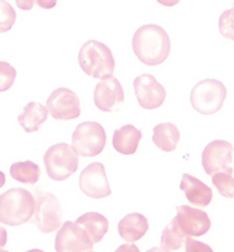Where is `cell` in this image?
<instances>
[{"label":"cell","mask_w":234,"mask_h":252,"mask_svg":"<svg viewBox=\"0 0 234 252\" xmlns=\"http://www.w3.org/2000/svg\"><path fill=\"white\" fill-rule=\"evenodd\" d=\"M132 48L144 65H160L171 53V39L160 25H143L132 37Z\"/></svg>","instance_id":"1"},{"label":"cell","mask_w":234,"mask_h":252,"mask_svg":"<svg viewBox=\"0 0 234 252\" xmlns=\"http://www.w3.org/2000/svg\"><path fill=\"white\" fill-rule=\"evenodd\" d=\"M78 62L81 70L95 79H109L115 71V58L112 50L98 40H88L84 43L78 54Z\"/></svg>","instance_id":"2"},{"label":"cell","mask_w":234,"mask_h":252,"mask_svg":"<svg viewBox=\"0 0 234 252\" xmlns=\"http://www.w3.org/2000/svg\"><path fill=\"white\" fill-rule=\"evenodd\" d=\"M35 212V196L30 190L13 188L0 195V223L20 226L31 220Z\"/></svg>","instance_id":"3"},{"label":"cell","mask_w":234,"mask_h":252,"mask_svg":"<svg viewBox=\"0 0 234 252\" xmlns=\"http://www.w3.org/2000/svg\"><path fill=\"white\" fill-rule=\"evenodd\" d=\"M78 164H79V155L72 144H67V142L51 146L43 155V166L53 181H64L70 178L78 170Z\"/></svg>","instance_id":"4"},{"label":"cell","mask_w":234,"mask_h":252,"mask_svg":"<svg viewBox=\"0 0 234 252\" xmlns=\"http://www.w3.org/2000/svg\"><path fill=\"white\" fill-rule=\"evenodd\" d=\"M35 196V212L31 221L40 232L51 234L62 224V207L59 200L51 192L33 190Z\"/></svg>","instance_id":"5"},{"label":"cell","mask_w":234,"mask_h":252,"mask_svg":"<svg viewBox=\"0 0 234 252\" xmlns=\"http://www.w3.org/2000/svg\"><path fill=\"white\" fill-rule=\"evenodd\" d=\"M227 99V87L217 79H203L194 85L189 101L200 115L217 113Z\"/></svg>","instance_id":"6"},{"label":"cell","mask_w":234,"mask_h":252,"mask_svg":"<svg viewBox=\"0 0 234 252\" xmlns=\"http://www.w3.org/2000/svg\"><path fill=\"white\" fill-rule=\"evenodd\" d=\"M106 130L104 127L95 123L87 121L79 124L72 135V147L76 150L78 155L82 157H96L106 147Z\"/></svg>","instance_id":"7"},{"label":"cell","mask_w":234,"mask_h":252,"mask_svg":"<svg viewBox=\"0 0 234 252\" xmlns=\"http://www.w3.org/2000/svg\"><path fill=\"white\" fill-rule=\"evenodd\" d=\"M203 170L213 177L220 172H233V144L224 139L211 141L202 153Z\"/></svg>","instance_id":"8"},{"label":"cell","mask_w":234,"mask_h":252,"mask_svg":"<svg viewBox=\"0 0 234 252\" xmlns=\"http://www.w3.org/2000/svg\"><path fill=\"white\" fill-rule=\"evenodd\" d=\"M47 112L58 121H72L81 115L79 97L70 89H56L47 99Z\"/></svg>","instance_id":"9"},{"label":"cell","mask_w":234,"mask_h":252,"mask_svg":"<svg viewBox=\"0 0 234 252\" xmlns=\"http://www.w3.org/2000/svg\"><path fill=\"white\" fill-rule=\"evenodd\" d=\"M93 243L82 229L73 221H65L58 229L54 238L56 252H88L92 251Z\"/></svg>","instance_id":"10"},{"label":"cell","mask_w":234,"mask_h":252,"mask_svg":"<svg viewBox=\"0 0 234 252\" xmlns=\"http://www.w3.org/2000/svg\"><path fill=\"white\" fill-rule=\"evenodd\" d=\"M79 189L90 198H106L112 190L106 175V167L101 162H92L79 175Z\"/></svg>","instance_id":"11"},{"label":"cell","mask_w":234,"mask_h":252,"mask_svg":"<svg viewBox=\"0 0 234 252\" xmlns=\"http://www.w3.org/2000/svg\"><path fill=\"white\" fill-rule=\"evenodd\" d=\"M133 90H135L138 104L146 110H155L161 107L166 99L164 87L152 74H140L133 81Z\"/></svg>","instance_id":"12"},{"label":"cell","mask_w":234,"mask_h":252,"mask_svg":"<svg viewBox=\"0 0 234 252\" xmlns=\"http://www.w3.org/2000/svg\"><path fill=\"white\" fill-rule=\"evenodd\" d=\"M174 220L186 237L205 235L211 229V220L205 211H200L194 206H178Z\"/></svg>","instance_id":"13"},{"label":"cell","mask_w":234,"mask_h":252,"mask_svg":"<svg viewBox=\"0 0 234 252\" xmlns=\"http://www.w3.org/2000/svg\"><path fill=\"white\" fill-rule=\"evenodd\" d=\"M95 105L101 112H117L124 102V90L117 78H109L98 82L93 93Z\"/></svg>","instance_id":"14"},{"label":"cell","mask_w":234,"mask_h":252,"mask_svg":"<svg viewBox=\"0 0 234 252\" xmlns=\"http://www.w3.org/2000/svg\"><path fill=\"white\" fill-rule=\"evenodd\" d=\"M180 189L186 195L188 201L193 203L194 206L205 207L213 200V190H211L209 186H206L203 181H200L198 178L189 173H185L182 177Z\"/></svg>","instance_id":"15"},{"label":"cell","mask_w":234,"mask_h":252,"mask_svg":"<svg viewBox=\"0 0 234 252\" xmlns=\"http://www.w3.org/2000/svg\"><path fill=\"white\" fill-rule=\"evenodd\" d=\"M141 130L132 124H126L114 131L112 144L114 149L121 155H133L137 152L141 141Z\"/></svg>","instance_id":"16"},{"label":"cell","mask_w":234,"mask_h":252,"mask_svg":"<svg viewBox=\"0 0 234 252\" xmlns=\"http://www.w3.org/2000/svg\"><path fill=\"white\" fill-rule=\"evenodd\" d=\"M149 231V221L148 218L135 212L126 215L118 224V234L122 240H126L129 243L138 242L141 240L146 232Z\"/></svg>","instance_id":"17"},{"label":"cell","mask_w":234,"mask_h":252,"mask_svg":"<svg viewBox=\"0 0 234 252\" xmlns=\"http://www.w3.org/2000/svg\"><path fill=\"white\" fill-rule=\"evenodd\" d=\"M76 224L90 238V242L95 245L106 237L109 231V220L98 212H87L76 220Z\"/></svg>","instance_id":"18"},{"label":"cell","mask_w":234,"mask_h":252,"mask_svg":"<svg viewBox=\"0 0 234 252\" xmlns=\"http://www.w3.org/2000/svg\"><path fill=\"white\" fill-rule=\"evenodd\" d=\"M47 107L40 105L39 102H30L19 115L17 121L27 133H33V131H38L40 128V126L47 121Z\"/></svg>","instance_id":"19"},{"label":"cell","mask_w":234,"mask_h":252,"mask_svg":"<svg viewBox=\"0 0 234 252\" xmlns=\"http://www.w3.org/2000/svg\"><path fill=\"white\" fill-rule=\"evenodd\" d=\"M152 141L163 152H174L178 141H180V131L171 123L157 124L154 127Z\"/></svg>","instance_id":"20"},{"label":"cell","mask_w":234,"mask_h":252,"mask_svg":"<svg viewBox=\"0 0 234 252\" xmlns=\"http://www.w3.org/2000/svg\"><path fill=\"white\" fill-rule=\"evenodd\" d=\"M11 178L24 183V184H36L40 178V167L33 161H22L14 162L9 167Z\"/></svg>","instance_id":"21"},{"label":"cell","mask_w":234,"mask_h":252,"mask_svg":"<svg viewBox=\"0 0 234 252\" xmlns=\"http://www.w3.org/2000/svg\"><path fill=\"white\" fill-rule=\"evenodd\" d=\"M186 237L183 234V231L180 227H178L177 221L172 220L168 223V226H166L163 229V232H161V238H160V248L164 249V251H168V252H172V251H177V249H180L183 246V243L186 242Z\"/></svg>","instance_id":"22"},{"label":"cell","mask_w":234,"mask_h":252,"mask_svg":"<svg viewBox=\"0 0 234 252\" xmlns=\"http://www.w3.org/2000/svg\"><path fill=\"white\" fill-rule=\"evenodd\" d=\"M213 184L222 196H225V198H233V195H234L233 172H220V173L213 175Z\"/></svg>","instance_id":"23"},{"label":"cell","mask_w":234,"mask_h":252,"mask_svg":"<svg viewBox=\"0 0 234 252\" xmlns=\"http://www.w3.org/2000/svg\"><path fill=\"white\" fill-rule=\"evenodd\" d=\"M16 22V11L9 2L0 0V32H6Z\"/></svg>","instance_id":"24"},{"label":"cell","mask_w":234,"mask_h":252,"mask_svg":"<svg viewBox=\"0 0 234 252\" xmlns=\"http://www.w3.org/2000/svg\"><path fill=\"white\" fill-rule=\"evenodd\" d=\"M16 81V68L8 62L0 61V93L9 90Z\"/></svg>","instance_id":"25"},{"label":"cell","mask_w":234,"mask_h":252,"mask_svg":"<svg viewBox=\"0 0 234 252\" xmlns=\"http://www.w3.org/2000/svg\"><path fill=\"white\" fill-rule=\"evenodd\" d=\"M233 9H228L227 13L222 14L220 17V22H219V25H220V32L224 36L227 37H233Z\"/></svg>","instance_id":"26"},{"label":"cell","mask_w":234,"mask_h":252,"mask_svg":"<svg viewBox=\"0 0 234 252\" xmlns=\"http://www.w3.org/2000/svg\"><path fill=\"white\" fill-rule=\"evenodd\" d=\"M185 251L186 252H214L213 248L208 246L206 243L197 242V240H193L191 237L186 238V242H185Z\"/></svg>","instance_id":"27"},{"label":"cell","mask_w":234,"mask_h":252,"mask_svg":"<svg viewBox=\"0 0 234 252\" xmlns=\"http://www.w3.org/2000/svg\"><path fill=\"white\" fill-rule=\"evenodd\" d=\"M115 252H140L138 246L133 245V243H126V245H121Z\"/></svg>","instance_id":"28"},{"label":"cell","mask_w":234,"mask_h":252,"mask_svg":"<svg viewBox=\"0 0 234 252\" xmlns=\"http://www.w3.org/2000/svg\"><path fill=\"white\" fill-rule=\"evenodd\" d=\"M8 242V234H6V229L3 226H0V249H3V246Z\"/></svg>","instance_id":"29"},{"label":"cell","mask_w":234,"mask_h":252,"mask_svg":"<svg viewBox=\"0 0 234 252\" xmlns=\"http://www.w3.org/2000/svg\"><path fill=\"white\" fill-rule=\"evenodd\" d=\"M5 181H6V180H5V173H3V172H0V188H2V186L5 184Z\"/></svg>","instance_id":"30"},{"label":"cell","mask_w":234,"mask_h":252,"mask_svg":"<svg viewBox=\"0 0 234 252\" xmlns=\"http://www.w3.org/2000/svg\"><path fill=\"white\" fill-rule=\"evenodd\" d=\"M148 252H168V251H164V249H161V248H151Z\"/></svg>","instance_id":"31"},{"label":"cell","mask_w":234,"mask_h":252,"mask_svg":"<svg viewBox=\"0 0 234 252\" xmlns=\"http://www.w3.org/2000/svg\"><path fill=\"white\" fill-rule=\"evenodd\" d=\"M25 252H43L42 249H30V251H25Z\"/></svg>","instance_id":"32"},{"label":"cell","mask_w":234,"mask_h":252,"mask_svg":"<svg viewBox=\"0 0 234 252\" xmlns=\"http://www.w3.org/2000/svg\"><path fill=\"white\" fill-rule=\"evenodd\" d=\"M0 252H9V251H5V249H0Z\"/></svg>","instance_id":"33"},{"label":"cell","mask_w":234,"mask_h":252,"mask_svg":"<svg viewBox=\"0 0 234 252\" xmlns=\"http://www.w3.org/2000/svg\"><path fill=\"white\" fill-rule=\"evenodd\" d=\"M88 252H95V251H88Z\"/></svg>","instance_id":"34"}]
</instances>
